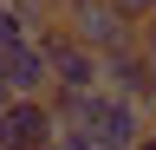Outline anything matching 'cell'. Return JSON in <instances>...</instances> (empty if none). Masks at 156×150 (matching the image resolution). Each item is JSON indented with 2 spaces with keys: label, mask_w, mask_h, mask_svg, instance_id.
I'll list each match as a JSON object with an SVG mask.
<instances>
[{
  "label": "cell",
  "mask_w": 156,
  "mask_h": 150,
  "mask_svg": "<svg viewBox=\"0 0 156 150\" xmlns=\"http://www.w3.org/2000/svg\"><path fill=\"white\" fill-rule=\"evenodd\" d=\"M33 46H39V59H46V72H52L58 91H91V85H104V59H98L58 13L33 26Z\"/></svg>",
  "instance_id": "1"
},
{
  "label": "cell",
  "mask_w": 156,
  "mask_h": 150,
  "mask_svg": "<svg viewBox=\"0 0 156 150\" xmlns=\"http://www.w3.org/2000/svg\"><path fill=\"white\" fill-rule=\"evenodd\" d=\"M58 20H65L78 39L98 52V59H111L117 46H130V39H136V26L111 7V0H65V7H58Z\"/></svg>",
  "instance_id": "2"
},
{
  "label": "cell",
  "mask_w": 156,
  "mask_h": 150,
  "mask_svg": "<svg viewBox=\"0 0 156 150\" xmlns=\"http://www.w3.org/2000/svg\"><path fill=\"white\" fill-rule=\"evenodd\" d=\"M58 137V118L46 98H7L0 104V150H46Z\"/></svg>",
  "instance_id": "3"
},
{
  "label": "cell",
  "mask_w": 156,
  "mask_h": 150,
  "mask_svg": "<svg viewBox=\"0 0 156 150\" xmlns=\"http://www.w3.org/2000/svg\"><path fill=\"white\" fill-rule=\"evenodd\" d=\"M104 91H117V98H136V104H143L150 91H156V59H150L136 39H130V46H117L111 59H104Z\"/></svg>",
  "instance_id": "4"
},
{
  "label": "cell",
  "mask_w": 156,
  "mask_h": 150,
  "mask_svg": "<svg viewBox=\"0 0 156 150\" xmlns=\"http://www.w3.org/2000/svg\"><path fill=\"white\" fill-rule=\"evenodd\" d=\"M0 65H7V91L13 98H46L52 91V72H46V59H39L33 39H20L13 52H0Z\"/></svg>",
  "instance_id": "5"
},
{
  "label": "cell",
  "mask_w": 156,
  "mask_h": 150,
  "mask_svg": "<svg viewBox=\"0 0 156 150\" xmlns=\"http://www.w3.org/2000/svg\"><path fill=\"white\" fill-rule=\"evenodd\" d=\"M20 39H33V20L13 7V0H0V52H13Z\"/></svg>",
  "instance_id": "6"
},
{
  "label": "cell",
  "mask_w": 156,
  "mask_h": 150,
  "mask_svg": "<svg viewBox=\"0 0 156 150\" xmlns=\"http://www.w3.org/2000/svg\"><path fill=\"white\" fill-rule=\"evenodd\" d=\"M52 150H104V144H98V137H85V130H58V137H52Z\"/></svg>",
  "instance_id": "7"
},
{
  "label": "cell",
  "mask_w": 156,
  "mask_h": 150,
  "mask_svg": "<svg viewBox=\"0 0 156 150\" xmlns=\"http://www.w3.org/2000/svg\"><path fill=\"white\" fill-rule=\"evenodd\" d=\"M111 7H117V13H124V20H130V26H136V20H143V13L156 7V0H111Z\"/></svg>",
  "instance_id": "8"
},
{
  "label": "cell",
  "mask_w": 156,
  "mask_h": 150,
  "mask_svg": "<svg viewBox=\"0 0 156 150\" xmlns=\"http://www.w3.org/2000/svg\"><path fill=\"white\" fill-rule=\"evenodd\" d=\"M143 124L156 130V91H150V98H143Z\"/></svg>",
  "instance_id": "9"
},
{
  "label": "cell",
  "mask_w": 156,
  "mask_h": 150,
  "mask_svg": "<svg viewBox=\"0 0 156 150\" xmlns=\"http://www.w3.org/2000/svg\"><path fill=\"white\" fill-rule=\"evenodd\" d=\"M130 150H156V130H143V137H136V144H130Z\"/></svg>",
  "instance_id": "10"
},
{
  "label": "cell",
  "mask_w": 156,
  "mask_h": 150,
  "mask_svg": "<svg viewBox=\"0 0 156 150\" xmlns=\"http://www.w3.org/2000/svg\"><path fill=\"white\" fill-rule=\"evenodd\" d=\"M7 98H13V91H7V65H0V104H7Z\"/></svg>",
  "instance_id": "11"
},
{
  "label": "cell",
  "mask_w": 156,
  "mask_h": 150,
  "mask_svg": "<svg viewBox=\"0 0 156 150\" xmlns=\"http://www.w3.org/2000/svg\"><path fill=\"white\" fill-rule=\"evenodd\" d=\"M46 150H52V144H46Z\"/></svg>",
  "instance_id": "12"
}]
</instances>
